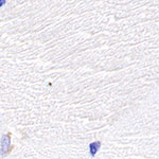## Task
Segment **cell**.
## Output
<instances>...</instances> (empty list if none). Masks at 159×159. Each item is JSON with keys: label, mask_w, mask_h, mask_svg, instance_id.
<instances>
[{"label": "cell", "mask_w": 159, "mask_h": 159, "mask_svg": "<svg viewBox=\"0 0 159 159\" xmlns=\"http://www.w3.org/2000/svg\"><path fill=\"white\" fill-rule=\"evenodd\" d=\"M12 150L11 145V133H7L6 135L2 136L1 138V148H0V154L1 156H6Z\"/></svg>", "instance_id": "1"}, {"label": "cell", "mask_w": 159, "mask_h": 159, "mask_svg": "<svg viewBox=\"0 0 159 159\" xmlns=\"http://www.w3.org/2000/svg\"><path fill=\"white\" fill-rule=\"evenodd\" d=\"M100 148H101V142L100 141H96V142H92L89 144V152H90V155L91 156H94L97 153H98V151L100 150Z\"/></svg>", "instance_id": "2"}, {"label": "cell", "mask_w": 159, "mask_h": 159, "mask_svg": "<svg viewBox=\"0 0 159 159\" xmlns=\"http://www.w3.org/2000/svg\"><path fill=\"white\" fill-rule=\"evenodd\" d=\"M4 3H6V0H0V7H2Z\"/></svg>", "instance_id": "3"}]
</instances>
